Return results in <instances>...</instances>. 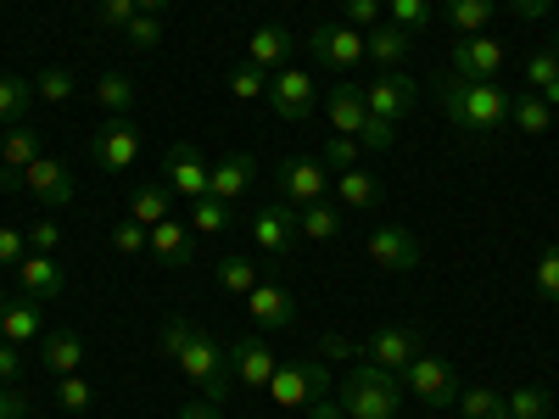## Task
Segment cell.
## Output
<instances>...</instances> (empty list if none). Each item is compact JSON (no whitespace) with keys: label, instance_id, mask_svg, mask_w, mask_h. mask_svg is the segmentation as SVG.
Instances as JSON below:
<instances>
[{"label":"cell","instance_id":"obj_1","mask_svg":"<svg viewBox=\"0 0 559 419\" xmlns=\"http://www.w3.org/2000/svg\"><path fill=\"white\" fill-rule=\"evenodd\" d=\"M157 347H163V358L179 369L191 386H202V397L207 403H218L224 408V397H229V352L202 331V324H191V319H168L163 324V336H157Z\"/></svg>","mask_w":559,"mask_h":419},{"label":"cell","instance_id":"obj_2","mask_svg":"<svg viewBox=\"0 0 559 419\" xmlns=\"http://www.w3.org/2000/svg\"><path fill=\"white\" fill-rule=\"evenodd\" d=\"M437 101H442V112H448L459 129L492 134V129L509 123V101H515V96H503L492 79H459V73H442V79H437Z\"/></svg>","mask_w":559,"mask_h":419},{"label":"cell","instance_id":"obj_3","mask_svg":"<svg viewBox=\"0 0 559 419\" xmlns=\"http://www.w3.org/2000/svg\"><path fill=\"white\" fill-rule=\"evenodd\" d=\"M336 403L347 408V419H397V408H403V375H392V369L364 358L353 375L342 381Z\"/></svg>","mask_w":559,"mask_h":419},{"label":"cell","instance_id":"obj_4","mask_svg":"<svg viewBox=\"0 0 559 419\" xmlns=\"http://www.w3.org/2000/svg\"><path fill=\"white\" fill-rule=\"evenodd\" d=\"M280 408H308L319 403L324 392H331V369H324V358H297V363H280L269 386H263Z\"/></svg>","mask_w":559,"mask_h":419},{"label":"cell","instance_id":"obj_5","mask_svg":"<svg viewBox=\"0 0 559 419\" xmlns=\"http://www.w3.org/2000/svg\"><path fill=\"white\" fill-rule=\"evenodd\" d=\"M403 392H414L426 408H448V403H459V375H453L448 358L414 352V363L403 369Z\"/></svg>","mask_w":559,"mask_h":419},{"label":"cell","instance_id":"obj_6","mask_svg":"<svg viewBox=\"0 0 559 419\" xmlns=\"http://www.w3.org/2000/svg\"><path fill=\"white\" fill-rule=\"evenodd\" d=\"M308 57L324 62V68H336V73H353L364 62V28H353V23H319L308 34Z\"/></svg>","mask_w":559,"mask_h":419},{"label":"cell","instance_id":"obj_7","mask_svg":"<svg viewBox=\"0 0 559 419\" xmlns=\"http://www.w3.org/2000/svg\"><path fill=\"white\" fill-rule=\"evenodd\" d=\"M140 123L134 118H112V123H102L96 129V140H90V157H96L107 173H129L134 163H140Z\"/></svg>","mask_w":559,"mask_h":419},{"label":"cell","instance_id":"obj_8","mask_svg":"<svg viewBox=\"0 0 559 419\" xmlns=\"http://www.w3.org/2000/svg\"><path fill=\"white\" fill-rule=\"evenodd\" d=\"M269 107H274L280 123H302V118H313V112H319L313 73H302V68H280V73L269 79Z\"/></svg>","mask_w":559,"mask_h":419},{"label":"cell","instance_id":"obj_9","mask_svg":"<svg viewBox=\"0 0 559 419\" xmlns=\"http://www.w3.org/2000/svg\"><path fill=\"white\" fill-rule=\"evenodd\" d=\"M414 79L403 73V68H386L381 79H369V89H364V101H369V118H381V123H403L408 112H414Z\"/></svg>","mask_w":559,"mask_h":419},{"label":"cell","instance_id":"obj_10","mask_svg":"<svg viewBox=\"0 0 559 419\" xmlns=\"http://www.w3.org/2000/svg\"><path fill=\"white\" fill-rule=\"evenodd\" d=\"M297 207L292 202H263L258 213H252V247L258 252H269V258H286L292 247H297Z\"/></svg>","mask_w":559,"mask_h":419},{"label":"cell","instance_id":"obj_11","mask_svg":"<svg viewBox=\"0 0 559 419\" xmlns=\"http://www.w3.org/2000/svg\"><path fill=\"white\" fill-rule=\"evenodd\" d=\"M207 179H213V168H207V157L191 146V140L168 146V157H163V184L168 191H179L185 202H197V196H207Z\"/></svg>","mask_w":559,"mask_h":419},{"label":"cell","instance_id":"obj_12","mask_svg":"<svg viewBox=\"0 0 559 419\" xmlns=\"http://www.w3.org/2000/svg\"><path fill=\"white\" fill-rule=\"evenodd\" d=\"M23 191L39 202V207H68L73 202V168L62 163V157H34L28 168H23Z\"/></svg>","mask_w":559,"mask_h":419},{"label":"cell","instance_id":"obj_13","mask_svg":"<svg viewBox=\"0 0 559 419\" xmlns=\"http://www.w3.org/2000/svg\"><path fill=\"white\" fill-rule=\"evenodd\" d=\"M324 184H331V168H324V157H286V163H280V202L308 207V202L324 196Z\"/></svg>","mask_w":559,"mask_h":419},{"label":"cell","instance_id":"obj_14","mask_svg":"<svg viewBox=\"0 0 559 419\" xmlns=\"http://www.w3.org/2000/svg\"><path fill=\"white\" fill-rule=\"evenodd\" d=\"M369 258H376L381 268H392V274H414L419 268V236L403 229V224H381L376 236H369Z\"/></svg>","mask_w":559,"mask_h":419},{"label":"cell","instance_id":"obj_15","mask_svg":"<svg viewBox=\"0 0 559 419\" xmlns=\"http://www.w3.org/2000/svg\"><path fill=\"white\" fill-rule=\"evenodd\" d=\"M453 73L459 79H498L503 73V45L487 34H464L453 45Z\"/></svg>","mask_w":559,"mask_h":419},{"label":"cell","instance_id":"obj_16","mask_svg":"<svg viewBox=\"0 0 559 419\" xmlns=\"http://www.w3.org/2000/svg\"><path fill=\"white\" fill-rule=\"evenodd\" d=\"M163 268H185L191 263V252H197V229H191V218H163V224H152V247H146Z\"/></svg>","mask_w":559,"mask_h":419},{"label":"cell","instance_id":"obj_17","mask_svg":"<svg viewBox=\"0 0 559 419\" xmlns=\"http://www.w3.org/2000/svg\"><path fill=\"white\" fill-rule=\"evenodd\" d=\"M324 123H331L336 134H364V123H369V101H364V84H353V79H342L331 96H324Z\"/></svg>","mask_w":559,"mask_h":419},{"label":"cell","instance_id":"obj_18","mask_svg":"<svg viewBox=\"0 0 559 419\" xmlns=\"http://www.w3.org/2000/svg\"><path fill=\"white\" fill-rule=\"evenodd\" d=\"M414 352H419V331H408V324H386V331H376L369 347H364V358L392 369V375H403V369L414 363Z\"/></svg>","mask_w":559,"mask_h":419},{"label":"cell","instance_id":"obj_19","mask_svg":"<svg viewBox=\"0 0 559 419\" xmlns=\"http://www.w3.org/2000/svg\"><path fill=\"white\" fill-rule=\"evenodd\" d=\"M229 363H236V381L241 386H252V392H263L269 386V375L280 369V358H274V347H269V336L258 331V336H241L236 342V352H229Z\"/></svg>","mask_w":559,"mask_h":419},{"label":"cell","instance_id":"obj_20","mask_svg":"<svg viewBox=\"0 0 559 419\" xmlns=\"http://www.w3.org/2000/svg\"><path fill=\"white\" fill-rule=\"evenodd\" d=\"M17 286H23V297H28V302H57V297H62V286H68V274H62V263H57V258L28 252V258L17 263Z\"/></svg>","mask_w":559,"mask_h":419},{"label":"cell","instance_id":"obj_21","mask_svg":"<svg viewBox=\"0 0 559 419\" xmlns=\"http://www.w3.org/2000/svg\"><path fill=\"white\" fill-rule=\"evenodd\" d=\"M247 313H252L258 331L269 336V331H286V324L297 319V302H292L286 286H263V279H258V286L247 291Z\"/></svg>","mask_w":559,"mask_h":419},{"label":"cell","instance_id":"obj_22","mask_svg":"<svg viewBox=\"0 0 559 419\" xmlns=\"http://www.w3.org/2000/svg\"><path fill=\"white\" fill-rule=\"evenodd\" d=\"M252 179H258V163H252V152H229L224 163H213L207 196H218V202H229V207H236V202L252 191Z\"/></svg>","mask_w":559,"mask_h":419},{"label":"cell","instance_id":"obj_23","mask_svg":"<svg viewBox=\"0 0 559 419\" xmlns=\"http://www.w3.org/2000/svg\"><path fill=\"white\" fill-rule=\"evenodd\" d=\"M292 45L297 39L280 28V23H263V28L247 34V62H258L263 73H280V68H286V57H292Z\"/></svg>","mask_w":559,"mask_h":419},{"label":"cell","instance_id":"obj_24","mask_svg":"<svg viewBox=\"0 0 559 419\" xmlns=\"http://www.w3.org/2000/svg\"><path fill=\"white\" fill-rule=\"evenodd\" d=\"M414 51V34L397 28V23H376V28H364V57L369 62H381V68H403V57Z\"/></svg>","mask_w":559,"mask_h":419},{"label":"cell","instance_id":"obj_25","mask_svg":"<svg viewBox=\"0 0 559 419\" xmlns=\"http://www.w3.org/2000/svg\"><path fill=\"white\" fill-rule=\"evenodd\" d=\"M381 196L386 191H381L376 173H364V168H342L336 173V207H358L364 213V207H381Z\"/></svg>","mask_w":559,"mask_h":419},{"label":"cell","instance_id":"obj_26","mask_svg":"<svg viewBox=\"0 0 559 419\" xmlns=\"http://www.w3.org/2000/svg\"><path fill=\"white\" fill-rule=\"evenodd\" d=\"M39 363L51 369L57 381H62V375H79V363H84V342H79L73 331H57V336H45V347H39Z\"/></svg>","mask_w":559,"mask_h":419},{"label":"cell","instance_id":"obj_27","mask_svg":"<svg viewBox=\"0 0 559 419\" xmlns=\"http://www.w3.org/2000/svg\"><path fill=\"white\" fill-rule=\"evenodd\" d=\"M297 229H302L308 241H336L342 236V207L331 196H319V202L297 207Z\"/></svg>","mask_w":559,"mask_h":419},{"label":"cell","instance_id":"obj_28","mask_svg":"<svg viewBox=\"0 0 559 419\" xmlns=\"http://www.w3.org/2000/svg\"><path fill=\"white\" fill-rule=\"evenodd\" d=\"M34 157H45V134H39L34 123H23V129H7V140H0V163H7L12 173H23Z\"/></svg>","mask_w":559,"mask_h":419},{"label":"cell","instance_id":"obj_29","mask_svg":"<svg viewBox=\"0 0 559 419\" xmlns=\"http://www.w3.org/2000/svg\"><path fill=\"white\" fill-rule=\"evenodd\" d=\"M90 96H96V107H107L112 118H129L140 89H134V79H129V73H102L96 84H90Z\"/></svg>","mask_w":559,"mask_h":419},{"label":"cell","instance_id":"obj_30","mask_svg":"<svg viewBox=\"0 0 559 419\" xmlns=\"http://www.w3.org/2000/svg\"><path fill=\"white\" fill-rule=\"evenodd\" d=\"M0 331H7V342H12V347L39 342V331H45L39 302H7V313H0Z\"/></svg>","mask_w":559,"mask_h":419},{"label":"cell","instance_id":"obj_31","mask_svg":"<svg viewBox=\"0 0 559 419\" xmlns=\"http://www.w3.org/2000/svg\"><path fill=\"white\" fill-rule=\"evenodd\" d=\"M526 84H532V96H543L548 107H559V57L554 51H532L526 57Z\"/></svg>","mask_w":559,"mask_h":419},{"label":"cell","instance_id":"obj_32","mask_svg":"<svg viewBox=\"0 0 559 419\" xmlns=\"http://www.w3.org/2000/svg\"><path fill=\"white\" fill-rule=\"evenodd\" d=\"M213 279L229 291V297H247L252 286H258V268H252V258H236V252H224L218 263H213Z\"/></svg>","mask_w":559,"mask_h":419},{"label":"cell","instance_id":"obj_33","mask_svg":"<svg viewBox=\"0 0 559 419\" xmlns=\"http://www.w3.org/2000/svg\"><path fill=\"white\" fill-rule=\"evenodd\" d=\"M28 101H34V79H23V73H0V123H23Z\"/></svg>","mask_w":559,"mask_h":419},{"label":"cell","instance_id":"obj_34","mask_svg":"<svg viewBox=\"0 0 559 419\" xmlns=\"http://www.w3.org/2000/svg\"><path fill=\"white\" fill-rule=\"evenodd\" d=\"M548 408H554V392H543V386L503 392V419H548Z\"/></svg>","mask_w":559,"mask_h":419},{"label":"cell","instance_id":"obj_35","mask_svg":"<svg viewBox=\"0 0 559 419\" xmlns=\"http://www.w3.org/2000/svg\"><path fill=\"white\" fill-rule=\"evenodd\" d=\"M498 17V0H448V23L459 34H481Z\"/></svg>","mask_w":559,"mask_h":419},{"label":"cell","instance_id":"obj_36","mask_svg":"<svg viewBox=\"0 0 559 419\" xmlns=\"http://www.w3.org/2000/svg\"><path fill=\"white\" fill-rule=\"evenodd\" d=\"M129 218L146 224V229L163 224V218H168V184H140V191L129 196Z\"/></svg>","mask_w":559,"mask_h":419},{"label":"cell","instance_id":"obj_37","mask_svg":"<svg viewBox=\"0 0 559 419\" xmlns=\"http://www.w3.org/2000/svg\"><path fill=\"white\" fill-rule=\"evenodd\" d=\"M548 112H554V107H548L543 96H532V89L509 101V123H515L521 134H548Z\"/></svg>","mask_w":559,"mask_h":419},{"label":"cell","instance_id":"obj_38","mask_svg":"<svg viewBox=\"0 0 559 419\" xmlns=\"http://www.w3.org/2000/svg\"><path fill=\"white\" fill-rule=\"evenodd\" d=\"M459 414L464 419H503V392H492V386H459Z\"/></svg>","mask_w":559,"mask_h":419},{"label":"cell","instance_id":"obj_39","mask_svg":"<svg viewBox=\"0 0 559 419\" xmlns=\"http://www.w3.org/2000/svg\"><path fill=\"white\" fill-rule=\"evenodd\" d=\"M191 229H197V236H224V229H229V202L197 196L191 202Z\"/></svg>","mask_w":559,"mask_h":419},{"label":"cell","instance_id":"obj_40","mask_svg":"<svg viewBox=\"0 0 559 419\" xmlns=\"http://www.w3.org/2000/svg\"><path fill=\"white\" fill-rule=\"evenodd\" d=\"M269 79L274 73H263L258 62H241L236 73H229V96H236V101H258V96H269Z\"/></svg>","mask_w":559,"mask_h":419},{"label":"cell","instance_id":"obj_41","mask_svg":"<svg viewBox=\"0 0 559 419\" xmlns=\"http://www.w3.org/2000/svg\"><path fill=\"white\" fill-rule=\"evenodd\" d=\"M79 89V79L68 73V68H45V73H34V96L39 101H68Z\"/></svg>","mask_w":559,"mask_h":419},{"label":"cell","instance_id":"obj_42","mask_svg":"<svg viewBox=\"0 0 559 419\" xmlns=\"http://www.w3.org/2000/svg\"><path fill=\"white\" fill-rule=\"evenodd\" d=\"M386 17H392L397 28L419 34V28L431 23V0H386Z\"/></svg>","mask_w":559,"mask_h":419},{"label":"cell","instance_id":"obj_43","mask_svg":"<svg viewBox=\"0 0 559 419\" xmlns=\"http://www.w3.org/2000/svg\"><path fill=\"white\" fill-rule=\"evenodd\" d=\"M123 39L134 45V51H157V45H163V23H157L152 12H134L129 28H123Z\"/></svg>","mask_w":559,"mask_h":419},{"label":"cell","instance_id":"obj_44","mask_svg":"<svg viewBox=\"0 0 559 419\" xmlns=\"http://www.w3.org/2000/svg\"><path fill=\"white\" fill-rule=\"evenodd\" d=\"M358 157H364V146H358V140L353 134H331V140H324V168H358Z\"/></svg>","mask_w":559,"mask_h":419},{"label":"cell","instance_id":"obj_45","mask_svg":"<svg viewBox=\"0 0 559 419\" xmlns=\"http://www.w3.org/2000/svg\"><path fill=\"white\" fill-rule=\"evenodd\" d=\"M112 247H118L123 258H140V252L152 247V229H146V224H134V218H123V224L112 229Z\"/></svg>","mask_w":559,"mask_h":419},{"label":"cell","instance_id":"obj_46","mask_svg":"<svg viewBox=\"0 0 559 419\" xmlns=\"http://www.w3.org/2000/svg\"><path fill=\"white\" fill-rule=\"evenodd\" d=\"M57 247H62V224H57V218H34V224H28V252L57 258Z\"/></svg>","mask_w":559,"mask_h":419},{"label":"cell","instance_id":"obj_47","mask_svg":"<svg viewBox=\"0 0 559 419\" xmlns=\"http://www.w3.org/2000/svg\"><path fill=\"white\" fill-rule=\"evenodd\" d=\"M23 258H28V229L0 224V268H17Z\"/></svg>","mask_w":559,"mask_h":419},{"label":"cell","instance_id":"obj_48","mask_svg":"<svg viewBox=\"0 0 559 419\" xmlns=\"http://www.w3.org/2000/svg\"><path fill=\"white\" fill-rule=\"evenodd\" d=\"M134 12H140L134 0H96V23H102V28H112V34H123Z\"/></svg>","mask_w":559,"mask_h":419},{"label":"cell","instance_id":"obj_49","mask_svg":"<svg viewBox=\"0 0 559 419\" xmlns=\"http://www.w3.org/2000/svg\"><path fill=\"white\" fill-rule=\"evenodd\" d=\"M57 403H62L68 414H84V408H90V381H84V375H62V381H57Z\"/></svg>","mask_w":559,"mask_h":419},{"label":"cell","instance_id":"obj_50","mask_svg":"<svg viewBox=\"0 0 559 419\" xmlns=\"http://www.w3.org/2000/svg\"><path fill=\"white\" fill-rule=\"evenodd\" d=\"M537 291H543L548 302H559V247H548V252L537 258Z\"/></svg>","mask_w":559,"mask_h":419},{"label":"cell","instance_id":"obj_51","mask_svg":"<svg viewBox=\"0 0 559 419\" xmlns=\"http://www.w3.org/2000/svg\"><path fill=\"white\" fill-rule=\"evenodd\" d=\"M342 12H347L353 28H376L381 12H386V0H342Z\"/></svg>","mask_w":559,"mask_h":419},{"label":"cell","instance_id":"obj_52","mask_svg":"<svg viewBox=\"0 0 559 419\" xmlns=\"http://www.w3.org/2000/svg\"><path fill=\"white\" fill-rule=\"evenodd\" d=\"M392 140H397V129H392V123H381V118H369V123H364V134H358V146H364V152H386Z\"/></svg>","mask_w":559,"mask_h":419},{"label":"cell","instance_id":"obj_53","mask_svg":"<svg viewBox=\"0 0 559 419\" xmlns=\"http://www.w3.org/2000/svg\"><path fill=\"white\" fill-rule=\"evenodd\" d=\"M0 419H28V397L7 381H0Z\"/></svg>","mask_w":559,"mask_h":419},{"label":"cell","instance_id":"obj_54","mask_svg":"<svg viewBox=\"0 0 559 419\" xmlns=\"http://www.w3.org/2000/svg\"><path fill=\"white\" fill-rule=\"evenodd\" d=\"M17 375H23V352L7 342V347H0V381H7V386H17Z\"/></svg>","mask_w":559,"mask_h":419},{"label":"cell","instance_id":"obj_55","mask_svg":"<svg viewBox=\"0 0 559 419\" xmlns=\"http://www.w3.org/2000/svg\"><path fill=\"white\" fill-rule=\"evenodd\" d=\"M548 7H554V0H509V12H515L521 23H543Z\"/></svg>","mask_w":559,"mask_h":419},{"label":"cell","instance_id":"obj_56","mask_svg":"<svg viewBox=\"0 0 559 419\" xmlns=\"http://www.w3.org/2000/svg\"><path fill=\"white\" fill-rule=\"evenodd\" d=\"M179 419H224V408H218V403H207V397H191V403L179 408Z\"/></svg>","mask_w":559,"mask_h":419},{"label":"cell","instance_id":"obj_57","mask_svg":"<svg viewBox=\"0 0 559 419\" xmlns=\"http://www.w3.org/2000/svg\"><path fill=\"white\" fill-rule=\"evenodd\" d=\"M319 347H324V358H358V347H353L347 336H324Z\"/></svg>","mask_w":559,"mask_h":419},{"label":"cell","instance_id":"obj_58","mask_svg":"<svg viewBox=\"0 0 559 419\" xmlns=\"http://www.w3.org/2000/svg\"><path fill=\"white\" fill-rule=\"evenodd\" d=\"M308 419H347V408L331 403V397H319V403H308Z\"/></svg>","mask_w":559,"mask_h":419},{"label":"cell","instance_id":"obj_59","mask_svg":"<svg viewBox=\"0 0 559 419\" xmlns=\"http://www.w3.org/2000/svg\"><path fill=\"white\" fill-rule=\"evenodd\" d=\"M134 7H140V12H152V17H157L163 7H174V0H134Z\"/></svg>","mask_w":559,"mask_h":419},{"label":"cell","instance_id":"obj_60","mask_svg":"<svg viewBox=\"0 0 559 419\" xmlns=\"http://www.w3.org/2000/svg\"><path fill=\"white\" fill-rule=\"evenodd\" d=\"M548 51L559 57V23H554V34H548Z\"/></svg>","mask_w":559,"mask_h":419},{"label":"cell","instance_id":"obj_61","mask_svg":"<svg viewBox=\"0 0 559 419\" xmlns=\"http://www.w3.org/2000/svg\"><path fill=\"white\" fill-rule=\"evenodd\" d=\"M7 302H12V297H7V291H0V313H7Z\"/></svg>","mask_w":559,"mask_h":419}]
</instances>
